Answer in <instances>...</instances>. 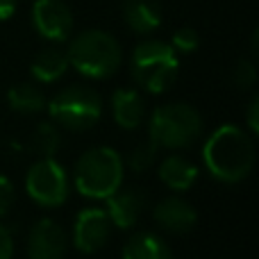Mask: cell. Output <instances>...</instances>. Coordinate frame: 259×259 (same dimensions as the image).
Here are the masks:
<instances>
[{"mask_svg":"<svg viewBox=\"0 0 259 259\" xmlns=\"http://www.w3.org/2000/svg\"><path fill=\"white\" fill-rule=\"evenodd\" d=\"M157 152H159V146L148 137V141L139 143V146L127 155V161H123V164H127L134 173H146V170L155 164Z\"/></svg>","mask_w":259,"mask_h":259,"instance_id":"ffe728a7","label":"cell"},{"mask_svg":"<svg viewBox=\"0 0 259 259\" xmlns=\"http://www.w3.org/2000/svg\"><path fill=\"white\" fill-rule=\"evenodd\" d=\"M259 98L255 96V98L250 100V105H248V130H250V134H257L259 130Z\"/></svg>","mask_w":259,"mask_h":259,"instance_id":"d4e9b609","label":"cell"},{"mask_svg":"<svg viewBox=\"0 0 259 259\" xmlns=\"http://www.w3.org/2000/svg\"><path fill=\"white\" fill-rule=\"evenodd\" d=\"M68 55L66 50H62L59 46H48L44 48L30 64V73L36 82H44V84H50V82H57L59 77L66 75L68 71Z\"/></svg>","mask_w":259,"mask_h":259,"instance_id":"9a60e30c","label":"cell"},{"mask_svg":"<svg viewBox=\"0 0 259 259\" xmlns=\"http://www.w3.org/2000/svg\"><path fill=\"white\" fill-rule=\"evenodd\" d=\"M114 232V223L109 219L107 209L103 207H87L77 214L73 225V246L84 255L103 250L109 243Z\"/></svg>","mask_w":259,"mask_h":259,"instance_id":"ba28073f","label":"cell"},{"mask_svg":"<svg viewBox=\"0 0 259 259\" xmlns=\"http://www.w3.org/2000/svg\"><path fill=\"white\" fill-rule=\"evenodd\" d=\"M32 25L44 39L62 44L73 34V12L62 0H36L32 7Z\"/></svg>","mask_w":259,"mask_h":259,"instance_id":"9c48e42d","label":"cell"},{"mask_svg":"<svg viewBox=\"0 0 259 259\" xmlns=\"http://www.w3.org/2000/svg\"><path fill=\"white\" fill-rule=\"evenodd\" d=\"M25 191L36 205L59 207L66 202L71 182H68V175L62 164H57L53 157H41L27 170Z\"/></svg>","mask_w":259,"mask_h":259,"instance_id":"52a82bcc","label":"cell"},{"mask_svg":"<svg viewBox=\"0 0 259 259\" xmlns=\"http://www.w3.org/2000/svg\"><path fill=\"white\" fill-rule=\"evenodd\" d=\"M202 134V118L187 103L159 105L150 116V139L159 148L180 150L189 148Z\"/></svg>","mask_w":259,"mask_h":259,"instance_id":"5b68a950","label":"cell"},{"mask_svg":"<svg viewBox=\"0 0 259 259\" xmlns=\"http://www.w3.org/2000/svg\"><path fill=\"white\" fill-rule=\"evenodd\" d=\"M107 202V214L112 219V223L121 230H127L141 219L143 209H146V193L139 187H118L109 198H105Z\"/></svg>","mask_w":259,"mask_h":259,"instance_id":"7c38bea8","label":"cell"},{"mask_svg":"<svg viewBox=\"0 0 259 259\" xmlns=\"http://www.w3.org/2000/svg\"><path fill=\"white\" fill-rule=\"evenodd\" d=\"M257 82V68L252 62H248V59H241V62L237 64V68L232 71V84L237 87V89L246 91V89H252Z\"/></svg>","mask_w":259,"mask_h":259,"instance_id":"7402d4cb","label":"cell"},{"mask_svg":"<svg viewBox=\"0 0 259 259\" xmlns=\"http://www.w3.org/2000/svg\"><path fill=\"white\" fill-rule=\"evenodd\" d=\"M14 257V237L3 223H0V259Z\"/></svg>","mask_w":259,"mask_h":259,"instance_id":"cb8c5ba5","label":"cell"},{"mask_svg":"<svg viewBox=\"0 0 259 259\" xmlns=\"http://www.w3.org/2000/svg\"><path fill=\"white\" fill-rule=\"evenodd\" d=\"M125 164L114 148L98 146L87 150L77 159L73 184L84 198L105 200L123 184Z\"/></svg>","mask_w":259,"mask_h":259,"instance_id":"7a4b0ae2","label":"cell"},{"mask_svg":"<svg viewBox=\"0 0 259 259\" xmlns=\"http://www.w3.org/2000/svg\"><path fill=\"white\" fill-rule=\"evenodd\" d=\"M32 146H34L39 157H53L57 152V148L62 146V137H59L57 125L53 121L36 125L34 137H32Z\"/></svg>","mask_w":259,"mask_h":259,"instance_id":"d6986e66","label":"cell"},{"mask_svg":"<svg viewBox=\"0 0 259 259\" xmlns=\"http://www.w3.org/2000/svg\"><path fill=\"white\" fill-rule=\"evenodd\" d=\"M202 159L211 178L221 182H241L255 168V143L252 134L237 125H223L209 134L202 148Z\"/></svg>","mask_w":259,"mask_h":259,"instance_id":"6da1fadb","label":"cell"},{"mask_svg":"<svg viewBox=\"0 0 259 259\" xmlns=\"http://www.w3.org/2000/svg\"><path fill=\"white\" fill-rule=\"evenodd\" d=\"M152 219L161 230L170 234H187L198 223V214L193 205L180 196H168L157 202L152 209Z\"/></svg>","mask_w":259,"mask_h":259,"instance_id":"8fae6325","label":"cell"},{"mask_svg":"<svg viewBox=\"0 0 259 259\" xmlns=\"http://www.w3.org/2000/svg\"><path fill=\"white\" fill-rule=\"evenodd\" d=\"M170 46H173L175 53H193L200 46V34L193 27H180L173 32Z\"/></svg>","mask_w":259,"mask_h":259,"instance_id":"44dd1931","label":"cell"},{"mask_svg":"<svg viewBox=\"0 0 259 259\" xmlns=\"http://www.w3.org/2000/svg\"><path fill=\"white\" fill-rule=\"evenodd\" d=\"M130 71L139 89L148 94H164L178 80L180 59L173 46L164 41H143L134 48Z\"/></svg>","mask_w":259,"mask_h":259,"instance_id":"277c9868","label":"cell"},{"mask_svg":"<svg viewBox=\"0 0 259 259\" xmlns=\"http://www.w3.org/2000/svg\"><path fill=\"white\" fill-rule=\"evenodd\" d=\"M123 259H173V252L159 234L137 232L123 246Z\"/></svg>","mask_w":259,"mask_h":259,"instance_id":"e0dca14e","label":"cell"},{"mask_svg":"<svg viewBox=\"0 0 259 259\" xmlns=\"http://www.w3.org/2000/svg\"><path fill=\"white\" fill-rule=\"evenodd\" d=\"M16 9V0H0V21H7Z\"/></svg>","mask_w":259,"mask_h":259,"instance_id":"484cf974","label":"cell"},{"mask_svg":"<svg viewBox=\"0 0 259 259\" xmlns=\"http://www.w3.org/2000/svg\"><path fill=\"white\" fill-rule=\"evenodd\" d=\"M112 114L118 127L137 130L146 118V100L137 89H116L112 94Z\"/></svg>","mask_w":259,"mask_h":259,"instance_id":"4fadbf2b","label":"cell"},{"mask_svg":"<svg viewBox=\"0 0 259 259\" xmlns=\"http://www.w3.org/2000/svg\"><path fill=\"white\" fill-rule=\"evenodd\" d=\"M123 18L137 34H150L161 25V7L157 0H125Z\"/></svg>","mask_w":259,"mask_h":259,"instance_id":"5bb4252c","label":"cell"},{"mask_svg":"<svg viewBox=\"0 0 259 259\" xmlns=\"http://www.w3.org/2000/svg\"><path fill=\"white\" fill-rule=\"evenodd\" d=\"M48 114L55 125L71 132H84L100 121L103 100L89 87L73 84L55 94V98L48 103Z\"/></svg>","mask_w":259,"mask_h":259,"instance_id":"8992f818","label":"cell"},{"mask_svg":"<svg viewBox=\"0 0 259 259\" xmlns=\"http://www.w3.org/2000/svg\"><path fill=\"white\" fill-rule=\"evenodd\" d=\"M159 180L173 191H189L198 180V166L182 155H168L159 164Z\"/></svg>","mask_w":259,"mask_h":259,"instance_id":"2e32d148","label":"cell"},{"mask_svg":"<svg viewBox=\"0 0 259 259\" xmlns=\"http://www.w3.org/2000/svg\"><path fill=\"white\" fill-rule=\"evenodd\" d=\"M14 198H16V191H14L12 180L0 175V216H5L9 209H12Z\"/></svg>","mask_w":259,"mask_h":259,"instance_id":"603a6c76","label":"cell"},{"mask_svg":"<svg viewBox=\"0 0 259 259\" xmlns=\"http://www.w3.org/2000/svg\"><path fill=\"white\" fill-rule=\"evenodd\" d=\"M7 103L18 114H39L46 107V96L34 82H18L7 91Z\"/></svg>","mask_w":259,"mask_h":259,"instance_id":"ac0fdd59","label":"cell"},{"mask_svg":"<svg viewBox=\"0 0 259 259\" xmlns=\"http://www.w3.org/2000/svg\"><path fill=\"white\" fill-rule=\"evenodd\" d=\"M68 64L80 75L103 80L118 71L123 62V50L118 41L105 30L80 32L66 48Z\"/></svg>","mask_w":259,"mask_h":259,"instance_id":"3957f363","label":"cell"},{"mask_svg":"<svg viewBox=\"0 0 259 259\" xmlns=\"http://www.w3.org/2000/svg\"><path fill=\"white\" fill-rule=\"evenodd\" d=\"M66 248V232L53 219H41L27 234V257L30 259H64Z\"/></svg>","mask_w":259,"mask_h":259,"instance_id":"30bf717a","label":"cell"}]
</instances>
